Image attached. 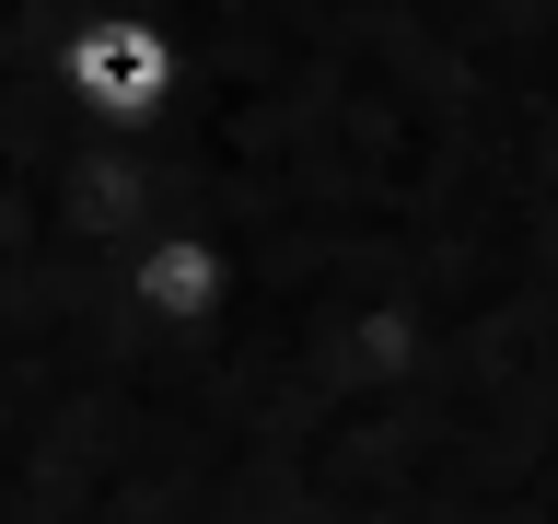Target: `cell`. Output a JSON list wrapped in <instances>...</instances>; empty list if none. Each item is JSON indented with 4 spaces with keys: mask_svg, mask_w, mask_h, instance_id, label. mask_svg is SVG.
I'll list each match as a JSON object with an SVG mask.
<instances>
[{
    "mask_svg": "<svg viewBox=\"0 0 558 524\" xmlns=\"http://www.w3.org/2000/svg\"><path fill=\"white\" fill-rule=\"evenodd\" d=\"M129 303L151 314V326H209V314H221V245L209 234H151L129 257Z\"/></svg>",
    "mask_w": 558,
    "mask_h": 524,
    "instance_id": "2",
    "label": "cell"
},
{
    "mask_svg": "<svg viewBox=\"0 0 558 524\" xmlns=\"http://www.w3.org/2000/svg\"><path fill=\"white\" fill-rule=\"evenodd\" d=\"M174 35L151 24V12H94V24H70L59 35V82L82 117H105V129H151L174 105Z\"/></svg>",
    "mask_w": 558,
    "mask_h": 524,
    "instance_id": "1",
    "label": "cell"
}]
</instances>
